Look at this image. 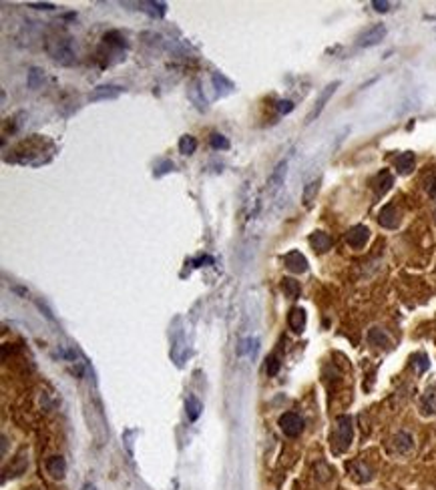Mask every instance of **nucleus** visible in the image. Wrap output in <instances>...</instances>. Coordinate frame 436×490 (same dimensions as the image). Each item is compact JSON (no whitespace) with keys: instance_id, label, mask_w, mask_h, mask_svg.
Wrapping results in <instances>:
<instances>
[{"instance_id":"f257e3e1","label":"nucleus","mask_w":436,"mask_h":490,"mask_svg":"<svg viewBox=\"0 0 436 490\" xmlns=\"http://www.w3.org/2000/svg\"><path fill=\"white\" fill-rule=\"evenodd\" d=\"M352 418L350 416H338L336 418V432H334V450L344 452L350 442H352Z\"/></svg>"},{"instance_id":"f03ea898","label":"nucleus","mask_w":436,"mask_h":490,"mask_svg":"<svg viewBox=\"0 0 436 490\" xmlns=\"http://www.w3.org/2000/svg\"><path fill=\"white\" fill-rule=\"evenodd\" d=\"M48 53L55 61H59L61 65H72L76 59H74V50H72V44H70V38H57V40H50L48 42Z\"/></svg>"},{"instance_id":"7ed1b4c3","label":"nucleus","mask_w":436,"mask_h":490,"mask_svg":"<svg viewBox=\"0 0 436 490\" xmlns=\"http://www.w3.org/2000/svg\"><path fill=\"white\" fill-rule=\"evenodd\" d=\"M340 87V81H334V83H330V85H326V89L320 93V97H318V100H316V105L312 107V111L307 113V117H305V123L310 125V123H314L320 115H322V111L326 109V105H328V100L332 98V95L336 93V89Z\"/></svg>"},{"instance_id":"20e7f679","label":"nucleus","mask_w":436,"mask_h":490,"mask_svg":"<svg viewBox=\"0 0 436 490\" xmlns=\"http://www.w3.org/2000/svg\"><path fill=\"white\" fill-rule=\"evenodd\" d=\"M279 428H281V432H284L286 436L296 438V436L302 434L303 420L298 416V414H294V412H286V414L279 416Z\"/></svg>"},{"instance_id":"39448f33","label":"nucleus","mask_w":436,"mask_h":490,"mask_svg":"<svg viewBox=\"0 0 436 490\" xmlns=\"http://www.w3.org/2000/svg\"><path fill=\"white\" fill-rule=\"evenodd\" d=\"M286 175H288V161L284 159V161H279V163L273 167V171L269 173L268 177V193L269 195H275L279 189H281V185H284V181H286Z\"/></svg>"},{"instance_id":"423d86ee","label":"nucleus","mask_w":436,"mask_h":490,"mask_svg":"<svg viewBox=\"0 0 436 490\" xmlns=\"http://www.w3.org/2000/svg\"><path fill=\"white\" fill-rule=\"evenodd\" d=\"M370 239V229L366 225H354L348 229L346 233V241L352 249H362L366 245V241Z\"/></svg>"},{"instance_id":"0eeeda50","label":"nucleus","mask_w":436,"mask_h":490,"mask_svg":"<svg viewBox=\"0 0 436 490\" xmlns=\"http://www.w3.org/2000/svg\"><path fill=\"white\" fill-rule=\"evenodd\" d=\"M384 36H386V27L384 24H374V27H370L368 31H364L360 34L358 46H374L380 40H384Z\"/></svg>"},{"instance_id":"6e6552de","label":"nucleus","mask_w":436,"mask_h":490,"mask_svg":"<svg viewBox=\"0 0 436 490\" xmlns=\"http://www.w3.org/2000/svg\"><path fill=\"white\" fill-rule=\"evenodd\" d=\"M378 223L386 229L398 227V223H400V215H398V211H396V207H394L392 203H388V205H384V207L380 209Z\"/></svg>"},{"instance_id":"1a4fd4ad","label":"nucleus","mask_w":436,"mask_h":490,"mask_svg":"<svg viewBox=\"0 0 436 490\" xmlns=\"http://www.w3.org/2000/svg\"><path fill=\"white\" fill-rule=\"evenodd\" d=\"M284 263H286V267H288L290 271H294V273L307 271V260L303 257V253H300V251H290V253L284 257Z\"/></svg>"},{"instance_id":"9d476101","label":"nucleus","mask_w":436,"mask_h":490,"mask_svg":"<svg viewBox=\"0 0 436 490\" xmlns=\"http://www.w3.org/2000/svg\"><path fill=\"white\" fill-rule=\"evenodd\" d=\"M310 245L318 251V253H326L332 247V237L326 231H314L310 235Z\"/></svg>"},{"instance_id":"9b49d317","label":"nucleus","mask_w":436,"mask_h":490,"mask_svg":"<svg viewBox=\"0 0 436 490\" xmlns=\"http://www.w3.org/2000/svg\"><path fill=\"white\" fill-rule=\"evenodd\" d=\"M46 470L53 478H63L67 474V462L63 456H53L46 462Z\"/></svg>"},{"instance_id":"f8f14e48","label":"nucleus","mask_w":436,"mask_h":490,"mask_svg":"<svg viewBox=\"0 0 436 490\" xmlns=\"http://www.w3.org/2000/svg\"><path fill=\"white\" fill-rule=\"evenodd\" d=\"M414 163H416V155L412 151H406V153H400L396 157V171L400 175H408L412 169H414Z\"/></svg>"},{"instance_id":"ddd939ff","label":"nucleus","mask_w":436,"mask_h":490,"mask_svg":"<svg viewBox=\"0 0 436 490\" xmlns=\"http://www.w3.org/2000/svg\"><path fill=\"white\" fill-rule=\"evenodd\" d=\"M119 95H121V89H119V87L107 85V87H97V89L89 95V100H107V98H117Z\"/></svg>"},{"instance_id":"4468645a","label":"nucleus","mask_w":436,"mask_h":490,"mask_svg":"<svg viewBox=\"0 0 436 490\" xmlns=\"http://www.w3.org/2000/svg\"><path fill=\"white\" fill-rule=\"evenodd\" d=\"M288 324L290 327L296 331V333H302L303 327H305V312L302 307H294L290 314H288Z\"/></svg>"},{"instance_id":"2eb2a0df","label":"nucleus","mask_w":436,"mask_h":490,"mask_svg":"<svg viewBox=\"0 0 436 490\" xmlns=\"http://www.w3.org/2000/svg\"><path fill=\"white\" fill-rule=\"evenodd\" d=\"M320 185H322V179L318 177V179H314V181H310L305 187H303V193H302V201L305 207H310L312 203H314V199H316V195H318V191H320Z\"/></svg>"},{"instance_id":"dca6fc26","label":"nucleus","mask_w":436,"mask_h":490,"mask_svg":"<svg viewBox=\"0 0 436 490\" xmlns=\"http://www.w3.org/2000/svg\"><path fill=\"white\" fill-rule=\"evenodd\" d=\"M392 183H394V177L390 175V171H380L378 173V177H376V193L378 195H384L390 187H392Z\"/></svg>"},{"instance_id":"f3484780","label":"nucleus","mask_w":436,"mask_h":490,"mask_svg":"<svg viewBox=\"0 0 436 490\" xmlns=\"http://www.w3.org/2000/svg\"><path fill=\"white\" fill-rule=\"evenodd\" d=\"M368 342L372 346H380V348H388L390 346V340L388 336L380 329V327H372L368 331Z\"/></svg>"},{"instance_id":"a211bd4d","label":"nucleus","mask_w":436,"mask_h":490,"mask_svg":"<svg viewBox=\"0 0 436 490\" xmlns=\"http://www.w3.org/2000/svg\"><path fill=\"white\" fill-rule=\"evenodd\" d=\"M185 408H187V418H189L191 422H195V420L199 418V414H201V410H203L201 402H199L195 396H189V398H187Z\"/></svg>"},{"instance_id":"6ab92c4d","label":"nucleus","mask_w":436,"mask_h":490,"mask_svg":"<svg viewBox=\"0 0 436 490\" xmlns=\"http://www.w3.org/2000/svg\"><path fill=\"white\" fill-rule=\"evenodd\" d=\"M197 149V139L191 135H185L179 139V153L181 155H193Z\"/></svg>"},{"instance_id":"aec40b11","label":"nucleus","mask_w":436,"mask_h":490,"mask_svg":"<svg viewBox=\"0 0 436 490\" xmlns=\"http://www.w3.org/2000/svg\"><path fill=\"white\" fill-rule=\"evenodd\" d=\"M281 288H284V292H286V295L290 297V299H298L300 297V283L296 281V279H292V277H284L281 279Z\"/></svg>"},{"instance_id":"412c9836","label":"nucleus","mask_w":436,"mask_h":490,"mask_svg":"<svg viewBox=\"0 0 436 490\" xmlns=\"http://www.w3.org/2000/svg\"><path fill=\"white\" fill-rule=\"evenodd\" d=\"M211 81H213V85L217 87V91H221V93H229V91H234V83H229V81H227L223 74H219V72H213Z\"/></svg>"},{"instance_id":"4be33fe9","label":"nucleus","mask_w":436,"mask_h":490,"mask_svg":"<svg viewBox=\"0 0 436 490\" xmlns=\"http://www.w3.org/2000/svg\"><path fill=\"white\" fill-rule=\"evenodd\" d=\"M394 442H396V448H398L400 452H408V450L412 448V436H410L408 432H400V434H396Z\"/></svg>"},{"instance_id":"5701e85b","label":"nucleus","mask_w":436,"mask_h":490,"mask_svg":"<svg viewBox=\"0 0 436 490\" xmlns=\"http://www.w3.org/2000/svg\"><path fill=\"white\" fill-rule=\"evenodd\" d=\"M211 147H213V149H227V147H229V141H227L223 135L213 133V135H211Z\"/></svg>"},{"instance_id":"b1692460","label":"nucleus","mask_w":436,"mask_h":490,"mask_svg":"<svg viewBox=\"0 0 436 490\" xmlns=\"http://www.w3.org/2000/svg\"><path fill=\"white\" fill-rule=\"evenodd\" d=\"M266 372H268V376H275V374L279 372V359L275 358V356H269V358H268Z\"/></svg>"},{"instance_id":"393cba45","label":"nucleus","mask_w":436,"mask_h":490,"mask_svg":"<svg viewBox=\"0 0 436 490\" xmlns=\"http://www.w3.org/2000/svg\"><path fill=\"white\" fill-rule=\"evenodd\" d=\"M277 111H279L281 115H288V113L294 111V102H292V100H277Z\"/></svg>"},{"instance_id":"a878e982","label":"nucleus","mask_w":436,"mask_h":490,"mask_svg":"<svg viewBox=\"0 0 436 490\" xmlns=\"http://www.w3.org/2000/svg\"><path fill=\"white\" fill-rule=\"evenodd\" d=\"M38 74H42L38 68H31V72H29V87L31 89H38Z\"/></svg>"},{"instance_id":"bb28decb","label":"nucleus","mask_w":436,"mask_h":490,"mask_svg":"<svg viewBox=\"0 0 436 490\" xmlns=\"http://www.w3.org/2000/svg\"><path fill=\"white\" fill-rule=\"evenodd\" d=\"M372 6H374L376 12H388L390 10V2H386V0H374Z\"/></svg>"},{"instance_id":"cd10ccee","label":"nucleus","mask_w":436,"mask_h":490,"mask_svg":"<svg viewBox=\"0 0 436 490\" xmlns=\"http://www.w3.org/2000/svg\"><path fill=\"white\" fill-rule=\"evenodd\" d=\"M29 6L31 8H38V10H55V4H48V2H31Z\"/></svg>"},{"instance_id":"c85d7f7f","label":"nucleus","mask_w":436,"mask_h":490,"mask_svg":"<svg viewBox=\"0 0 436 490\" xmlns=\"http://www.w3.org/2000/svg\"><path fill=\"white\" fill-rule=\"evenodd\" d=\"M426 191H428V195L432 197V199H436V177H432V179L428 181V185H426Z\"/></svg>"},{"instance_id":"c756f323","label":"nucleus","mask_w":436,"mask_h":490,"mask_svg":"<svg viewBox=\"0 0 436 490\" xmlns=\"http://www.w3.org/2000/svg\"><path fill=\"white\" fill-rule=\"evenodd\" d=\"M36 305H38V310H40V312H44V316H46V318H48L50 322H55V316L50 314V310H48V307H46V305H44L42 301H36Z\"/></svg>"},{"instance_id":"7c9ffc66","label":"nucleus","mask_w":436,"mask_h":490,"mask_svg":"<svg viewBox=\"0 0 436 490\" xmlns=\"http://www.w3.org/2000/svg\"><path fill=\"white\" fill-rule=\"evenodd\" d=\"M171 169H173V163H171V161H165V163H163V165H161V167H159V171H157L155 175L159 177V175H163V173H167V171H171Z\"/></svg>"}]
</instances>
